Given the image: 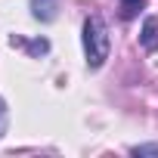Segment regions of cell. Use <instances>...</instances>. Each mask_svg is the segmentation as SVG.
<instances>
[{"mask_svg": "<svg viewBox=\"0 0 158 158\" xmlns=\"http://www.w3.org/2000/svg\"><path fill=\"white\" fill-rule=\"evenodd\" d=\"M84 56L90 68H99L109 59V28L99 16H90L84 22Z\"/></svg>", "mask_w": 158, "mask_h": 158, "instance_id": "cell-1", "label": "cell"}, {"mask_svg": "<svg viewBox=\"0 0 158 158\" xmlns=\"http://www.w3.org/2000/svg\"><path fill=\"white\" fill-rule=\"evenodd\" d=\"M139 40H143V47H146L149 53H155V50H158V19H146Z\"/></svg>", "mask_w": 158, "mask_h": 158, "instance_id": "cell-2", "label": "cell"}, {"mask_svg": "<svg viewBox=\"0 0 158 158\" xmlns=\"http://www.w3.org/2000/svg\"><path fill=\"white\" fill-rule=\"evenodd\" d=\"M31 13L40 22H53L56 19V0H31Z\"/></svg>", "mask_w": 158, "mask_h": 158, "instance_id": "cell-3", "label": "cell"}, {"mask_svg": "<svg viewBox=\"0 0 158 158\" xmlns=\"http://www.w3.org/2000/svg\"><path fill=\"white\" fill-rule=\"evenodd\" d=\"M143 6H146V0H121V16L124 19H133Z\"/></svg>", "mask_w": 158, "mask_h": 158, "instance_id": "cell-4", "label": "cell"}, {"mask_svg": "<svg viewBox=\"0 0 158 158\" xmlns=\"http://www.w3.org/2000/svg\"><path fill=\"white\" fill-rule=\"evenodd\" d=\"M16 44H19V47H28V53H34V56L50 50V44H47V40H31V44H25L22 37H13V47H16Z\"/></svg>", "mask_w": 158, "mask_h": 158, "instance_id": "cell-5", "label": "cell"}, {"mask_svg": "<svg viewBox=\"0 0 158 158\" xmlns=\"http://www.w3.org/2000/svg\"><path fill=\"white\" fill-rule=\"evenodd\" d=\"M3 130H6V102L0 99V136H3Z\"/></svg>", "mask_w": 158, "mask_h": 158, "instance_id": "cell-6", "label": "cell"}]
</instances>
